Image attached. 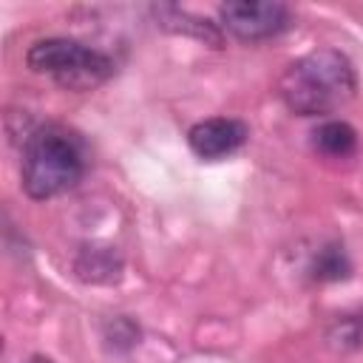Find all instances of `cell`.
Instances as JSON below:
<instances>
[{
	"mask_svg": "<svg viewBox=\"0 0 363 363\" xmlns=\"http://www.w3.org/2000/svg\"><path fill=\"white\" fill-rule=\"evenodd\" d=\"M278 94L298 116H326L352 102L357 94V74L343 51L315 48L289 62L278 82Z\"/></svg>",
	"mask_w": 363,
	"mask_h": 363,
	"instance_id": "1",
	"label": "cell"
},
{
	"mask_svg": "<svg viewBox=\"0 0 363 363\" xmlns=\"http://www.w3.org/2000/svg\"><path fill=\"white\" fill-rule=\"evenodd\" d=\"M85 173V153L74 133L45 125L26 136L20 179L34 201L62 196L79 184Z\"/></svg>",
	"mask_w": 363,
	"mask_h": 363,
	"instance_id": "2",
	"label": "cell"
},
{
	"mask_svg": "<svg viewBox=\"0 0 363 363\" xmlns=\"http://www.w3.org/2000/svg\"><path fill=\"white\" fill-rule=\"evenodd\" d=\"M26 62L31 71L51 77L65 91H94L102 82H108L116 71L108 54L65 37L37 40L28 48Z\"/></svg>",
	"mask_w": 363,
	"mask_h": 363,
	"instance_id": "3",
	"label": "cell"
},
{
	"mask_svg": "<svg viewBox=\"0 0 363 363\" xmlns=\"http://www.w3.org/2000/svg\"><path fill=\"white\" fill-rule=\"evenodd\" d=\"M221 28L241 43H261L284 34L292 26V14L275 0H230L218 9Z\"/></svg>",
	"mask_w": 363,
	"mask_h": 363,
	"instance_id": "4",
	"label": "cell"
},
{
	"mask_svg": "<svg viewBox=\"0 0 363 363\" xmlns=\"http://www.w3.org/2000/svg\"><path fill=\"white\" fill-rule=\"evenodd\" d=\"M250 139V128L241 119L233 116H213V119H201L187 130V145L190 150L204 159V162H218L227 159L233 153H238L244 147V142Z\"/></svg>",
	"mask_w": 363,
	"mask_h": 363,
	"instance_id": "5",
	"label": "cell"
},
{
	"mask_svg": "<svg viewBox=\"0 0 363 363\" xmlns=\"http://www.w3.org/2000/svg\"><path fill=\"white\" fill-rule=\"evenodd\" d=\"M312 145H315L318 153H323L329 159H343V156L354 153L357 130L343 119H329V122H323L312 130Z\"/></svg>",
	"mask_w": 363,
	"mask_h": 363,
	"instance_id": "6",
	"label": "cell"
},
{
	"mask_svg": "<svg viewBox=\"0 0 363 363\" xmlns=\"http://www.w3.org/2000/svg\"><path fill=\"white\" fill-rule=\"evenodd\" d=\"M156 17H159V23H162L164 28H170V31L190 34V37L204 40V43H210V45H218V43H221V31H218L213 23H207V20H201V17H193V14H187V11H182V9H176V6H156Z\"/></svg>",
	"mask_w": 363,
	"mask_h": 363,
	"instance_id": "7",
	"label": "cell"
},
{
	"mask_svg": "<svg viewBox=\"0 0 363 363\" xmlns=\"http://www.w3.org/2000/svg\"><path fill=\"white\" fill-rule=\"evenodd\" d=\"M26 363H54V360H51V357H45V354H31Z\"/></svg>",
	"mask_w": 363,
	"mask_h": 363,
	"instance_id": "8",
	"label": "cell"
}]
</instances>
